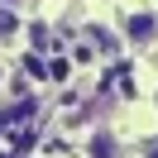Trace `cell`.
Instances as JSON below:
<instances>
[{"label":"cell","instance_id":"cell-1","mask_svg":"<svg viewBox=\"0 0 158 158\" xmlns=\"http://www.w3.org/2000/svg\"><path fill=\"white\" fill-rule=\"evenodd\" d=\"M125 34H129V39H134V43H148V39H153V34H158V15H129V24H125Z\"/></svg>","mask_w":158,"mask_h":158},{"label":"cell","instance_id":"cell-2","mask_svg":"<svg viewBox=\"0 0 158 158\" xmlns=\"http://www.w3.org/2000/svg\"><path fill=\"white\" fill-rule=\"evenodd\" d=\"M15 39H19V15H15L10 5H0V48L15 43Z\"/></svg>","mask_w":158,"mask_h":158},{"label":"cell","instance_id":"cell-3","mask_svg":"<svg viewBox=\"0 0 158 158\" xmlns=\"http://www.w3.org/2000/svg\"><path fill=\"white\" fill-rule=\"evenodd\" d=\"M86 39H91V48H96V53H115V48H120V43L110 39V29H96V24L86 29Z\"/></svg>","mask_w":158,"mask_h":158},{"label":"cell","instance_id":"cell-4","mask_svg":"<svg viewBox=\"0 0 158 158\" xmlns=\"http://www.w3.org/2000/svg\"><path fill=\"white\" fill-rule=\"evenodd\" d=\"M91 153H96V158H115V139H110V134H101L96 144H91Z\"/></svg>","mask_w":158,"mask_h":158},{"label":"cell","instance_id":"cell-5","mask_svg":"<svg viewBox=\"0 0 158 158\" xmlns=\"http://www.w3.org/2000/svg\"><path fill=\"white\" fill-rule=\"evenodd\" d=\"M144 158H158V139H148V144H144Z\"/></svg>","mask_w":158,"mask_h":158},{"label":"cell","instance_id":"cell-6","mask_svg":"<svg viewBox=\"0 0 158 158\" xmlns=\"http://www.w3.org/2000/svg\"><path fill=\"white\" fill-rule=\"evenodd\" d=\"M0 5H10V10H15V5H24V0H0Z\"/></svg>","mask_w":158,"mask_h":158},{"label":"cell","instance_id":"cell-7","mask_svg":"<svg viewBox=\"0 0 158 158\" xmlns=\"http://www.w3.org/2000/svg\"><path fill=\"white\" fill-rule=\"evenodd\" d=\"M0 81H5V67H0Z\"/></svg>","mask_w":158,"mask_h":158}]
</instances>
